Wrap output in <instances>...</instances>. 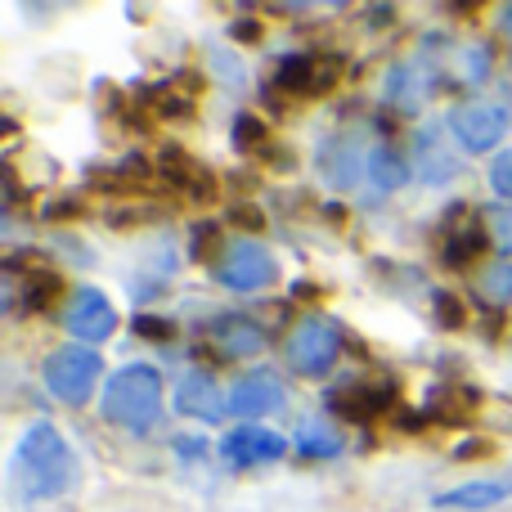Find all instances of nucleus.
I'll return each mask as SVG.
<instances>
[{
	"mask_svg": "<svg viewBox=\"0 0 512 512\" xmlns=\"http://www.w3.org/2000/svg\"><path fill=\"white\" fill-rule=\"evenodd\" d=\"M481 252H486V234H481L472 221H468V225H459V230H450V234H445V243H441L445 265H454V270L472 265Z\"/></svg>",
	"mask_w": 512,
	"mask_h": 512,
	"instance_id": "nucleus-19",
	"label": "nucleus"
},
{
	"mask_svg": "<svg viewBox=\"0 0 512 512\" xmlns=\"http://www.w3.org/2000/svg\"><path fill=\"white\" fill-rule=\"evenodd\" d=\"M212 342L221 346L225 355H256L265 346V333L248 315H221L212 324Z\"/></svg>",
	"mask_w": 512,
	"mask_h": 512,
	"instance_id": "nucleus-15",
	"label": "nucleus"
},
{
	"mask_svg": "<svg viewBox=\"0 0 512 512\" xmlns=\"http://www.w3.org/2000/svg\"><path fill=\"white\" fill-rule=\"evenodd\" d=\"M342 355V333H337L333 319L310 315L292 328L288 337V364L297 373H324L333 369V360Z\"/></svg>",
	"mask_w": 512,
	"mask_h": 512,
	"instance_id": "nucleus-4",
	"label": "nucleus"
},
{
	"mask_svg": "<svg viewBox=\"0 0 512 512\" xmlns=\"http://www.w3.org/2000/svg\"><path fill=\"white\" fill-rule=\"evenodd\" d=\"M162 414V378L153 364H126L104 387V418L126 432H153Z\"/></svg>",
	"mask_w": 512,
	"mask_h": 512,
	"instance_id": "nucleus-2",
	"label": "nucleus"
},
{
	"mask_svg": "<svg viewBox=\"0 0 512 512\" xmlns=\"http://www.w3.org/2000/svg\"><path fill=\"white\" fill-rule=\"evenodd\" d=\"M450 131L468 153H486V149H495V144L504 140L508 113L499 104H459L450 113Z\"/></svg>",
	"mask_w": 512,
	"mask_h": 512,
	"instance_id": "nucleus-7",
	"label": "nucleus"
},
{
	"mask_svg": "<svg viewBox=\"0 0 512 512\" xmlns=\"http://www.w3.org/2000/svg\"><path fill=\"white\" fill-rule=\"evenodd\" d=\"M512 499V481L495 477V481H468V486L459 490H445V495H436V508H495Z\"/></svg>",
	"mask_w": 512,
	"mask_h": 512,
	"instance_id": "nucleus-16",
	"label": "nucleus"
},
{
	"mask_svg": "<svg viewBox=\"0 0 512 512\" xmlns=\"http://www.w3.org/2000/svg\"><path fill=\"white\" fill-rule=\"evenodd\" d=\"M504 32H508V36H512V5H508V9H504Z\"/></svg>",
	"mask_w": 512,
	"mask_h": 512,
	"instance_id": "nucleus-31",
	"label": "nucleus"
},
{
	"mask_svg": "<svg viewBox=\"0 0 512 512\" xmlns=\"http://www.w3.org/2000/svg\"><path fill=\"white\" fill-rule=\"evenodd\" d=\"M342 81V59L337 54H288L274 72V86L288 90L292 99H315Z\"/></svg>",
	"mask_w": 512,
	"mask_h": 512,
	"instance_id": "nucleus-5",
	"label": "nucleus"
},
{
	"mask_svg": "<svg viewBox=\"0 0 512 512\" xmlns=\"http://www.w3.org/2000/svg\"><path fill=\"white\" fill-rule=\"evenodd\" d=\"M99 373H104V360L86 346H63L45 360V387L50 396H59L63 405H86L90 391H95Z\"/></svg>",
	"mask_w": 512,
	"mask_h": 512,
	"instance_id": "nucleus-3",
	"label": "nucleus"
},
{
	"mask_svg": "<svg viewBox=\"0 0 512 512\" xmlns=\"http://www.w3.org/2000/svg\"><path fill=\"white\" fill-rule=\"evenodd\" d=\"M135 333H140V337H153V342H171V337H176V328H171L167 319L140 315V319H135Z\"/></svg>",
	"mask_w": 512,
	"mask_h": 512,
	"instance_id": "nucleus-27",
	"label": "nucleus"
},
{
	"mask_svg": "<svg viewBox=\"0 0 512 512\" xmlns=\"http://www.w3.org/2000/svg\"><path fill=\"white\" fill-rule=\"evenodd\" d=\"M68 333L72 337H81V342H104L108 333L117 328V310H113V301L104 297L99 288H81V292H72V301H68Z\"/></svg>",
	"mask_w": 512,
	"mask_h": 512,
	"instance_id": "nucleus-9",
	"label": "nucleus"
},
{
	"mask_svg": "<svg viewBox=\"0 0 512 512\" xmlns=\"http://www.w3.org/2000/svg\"><path fill=\"white\" fill-rule=\"evenodd\" d=\"M427 99V72L418 63H396L387 72V104H396L400 113H414Z\"/></svg>",
	"mask_w": 512,
	"mask_h": 512,
	"instance_id": "nucleus-17",
	"label": "nucleus"
},
{
	"mask_svg": "<svg viewBox=\"0 0 512 512\" xmlns=\"http://www.w3.org/2000/svg\"><path fill=\"white\" fill-rule=\"evenodd\" d=\"M77 468H72V450L50 423H36L23 432L9 463V481H14L18 499H54L72 486Z\"/></svg>",
	"mask_w": 512,
	"mask_h": 512,
	"instance_id": "nucleus-1",
	"label": "nucleus"
},
{
	"mask_svg": "<svg viewBox=\"0 0 512 512\" xmlns=\"http://www.w3.org/2000/svg\"><path fill=\"white\" fill-rule=\"evenodd\" d=\"M490 185H495L499 198H512V153H499L490 162Z\"/></svg>",
	"mask_w": 512,
	"mask_h": 512,
	"instance_id": "nucleus-26",
	"label": "nucleus"
},
{
	"mask_svg": "<svg viewBox=\"0 0 512 512\" xmlns=\"http://www.w3.org/2000/svg\"><path fill=\"white\" fill-rule=\"evenodd\" d=\"M391 405H396V387H378V382H346L328 396V409L337 418H355V423L382 418Z\"/></svg>",
	"mask_w": 512,
	"mask_h": 512,
	"instance_id": "nucleus-11",
	"label": "nucleus"
},
{
	"mask_svg": "<svg viewBox=\"0 0 512 512\" xmlns=\"http://www.w3.org/2000/svg\"><path fill=\"white\" fill-rule=\"evenodd\" d=\"M369 180L378 189H400L409 180V162L400 158L391 144H378V149H373V158H369Z\"/></svg>",
	"mask_w": 512,
	"mask_h": 512,
	"instance_id": "nucleus-21",
	"label": "nucleus"
},
{
	"mask_svg": "<svg viewBox=\"0 0 512 512\" xmlns=\"http://www.w3.org/2000/svg\"><path fill=\"white\" fill-rule=\"evenodd\" d=\"M283 454H288V441L265 432V427H239V432H230L221 441V459L234 463V468H243V463H270V459H283Z\"/></svg>",
	"mask_w": 512,
	"mask_h": 512,
	"instance_id": "nucleus-12",
	"label": "nucleus"
},
{
	"mask_svg": "<svg viewBox=\"0 0 512 512\" xmlns=\"http://www.w3.org/2000/svg\"><path fill=\"white\" fill-rule=\"evenodd\" d=\"M234 149H239V153H256V158H279V162H288V167H292V153H274L270 131H265L252 113H243L239 122H234Z\"/></svg>",
	"mask_w": 512,
	"mask_h": 512,
	"instance_id": "nucleus-20",
	"label": "nucleus"
},
{
	"mask_svg": "<svg viewBox=\"0 0 512 512\" xmlns=\"http://www.w3.org/2000/svg\"><path fill=\"white\" fill-rule=\"evenodd\" d=\"M436 310H441V324L445 328H459L463 319H468V315H463V306H459V297H450V292H436Z\"/></svg>",
	"mask_w": 512,
	"mask_h": 512,
	"instance_id": "nucleus-28",
	"label": "nucleus"
},
{
	"mask_svg": "<svg viewBox=\"0 0 512 512\" xmlns=\"http://www.w3.org/2000/svg\"><path fill=\"white\" fill-rule=\"evenodd\" d=\"M59 292H63V279L54 270H32V274H27V310L50 306Z\"/></svg>",
	"mask_w": 512,
	"mask_h": 512,
	"instance_id": "nucleus-24",
	"label": "nucleus"
},
{
	"mask_svg": "<svg viewBox=\"0 0 512 512\" xmlns=\"http://www.w3.org/2000/svg\"><path fill=\"white\" fill-rule=\"evenodd\" d=\"M369 158L373 149H364V135L360 131H342L337 140H328L324 149H319V171H324L328 185L346 189L360 180V171L369 176Z\"/></svg>",
	"mask_w": 512,
	"mask_h": 512,
	"instance_id": "nucleus-8",
	"label": "nucleus"
},
{
	"mask_svg": "<svg viewBox=\"0 0 512 512\" xmlns=\"http://www.w3.org/2000/svg\"><path fill=\"white\" fill-rule=\"evenodd\" d=\"M176 405H180V414H189V418H221L225 400H221V387H216L212 373L189 369L185 378L176 382Z\"/></svg>",
	"mask_w": 512,
	"mask_h": 512,
	"instance_id": "nucleus-14",
	"label": "nucleus"
},
{
	"mask_svg": "<svg viewBox=\"0 0 512 512\" xmlns=\"http://www.w3.org/2000/svg\"><path fill=\"white\" fill-rule=\"evenodd\" d=\"M495 243L504 252H512V212H499L495 216Z\"/></svg>",
	"mask_w": 512,
	"mask_h": 512,
	"instance_id": "nucleus-29",
	"label": "nucleus"
},
{
	"mask_svg": "<svg viewBox=\"0 0 512 512\" xmlns=\"http://www.w3.org/2000/svg\"><path fill=\"white\" fill-rule=\"evenodd\" d=\"M234 221H239V225H252V230H261V212H248V207H234Z\"/></svg>",
	"mask_w": 512,
	"mask_h": 512,
	"instance_id": "nucleus-30",
	"label": "nucleus"
},
{
	"mask_svg": "<svg viewBox=\"0 0 512 512\" xmlns=\"http://www.w3.org/2000/svg\"><path fill=\"white\" fill-rule=\"evenodd\" d=\"M158 176L167 180L176 194H185L189 203H212V198H216V176L207 167H198L185 149H162Z\"/></svg>",
	"mask_w": 512,
	"mask_h": 512,
	"instance_id": "nucleus-10",
	"label": "nucleus"
},
{
	"mask_svg": "<svg viewBox=\"0 0 512 512\" xmlns=\"http://www.w3.org/2000/svg\"><path fill=\"white\" fill-rule=\"evenodd\" d=\"M274 274H279V261L256 239H239L216 261V279L230 292H256V288H265V283H274Z\"/></svg>",
	"mask_w": 512,
	"mask_h": 512,
	"instance_id": "nucleus-6",
	"label": "nucleus"
},
{
	"mask_svg": "<svg viewBox=\"0 0 512 512\" xmlns=\"http://www.w3.org/2000/svg\"><path fill=\"white\" fill-rule=\"evenodd\" d=\"M418 176L432 180V185L459 176V158L441 149V135H418Z\"/></svg>",
	"mask_w": 512,
	"mask_h": 512,
	"instance_id": "nucleus-18",
	"label": "nucleus"
},
{
	"mask_svg": "<svg viewBox=\"0 0 512 512\" xmlns=\"http://www.w3.org/2000/svg\"><path fill=\"white\" fill-rule=\"evenodd\" d=\"M279 405H283V382L274 378L270 369L248 373V378L234 387V396H230V409L239 418H261V414H270V409H279Z\"/></svg>",
	"mask_w": 512,
	"mask_h": 512,
	"instance_id": "nucleus-13",
	"label": "nucleus"
},
{
	"mask_svg": "<svg viewBox=\"0 0 512 512\" xmlns=\"http://www.w3.org/2000/svg\"><path fill=\"white\" fill-rule=\"evenodd\" d=\"M472 409H477V391L472 387H450L432 400V418H441V423H468Z\"/></svg>",
	"mask_w": 512,
	"mask_h": 512,
	"instance_id": "nucleus-22",
	"label": "nucleus"
},
{
	"mask_svg": "<svg viewBox=\"0 0 512 512\" xmlns=\"http://www.w3.org/2000/svg\"><path fill=\"white\" fill-rule=\"evenodd\" d=\"M297 450L310 454V459H328V454L342 450V441H337V432H328V427L315 418V423H306L297 432Z\"/></svg>",
	"mask_w": 512,
	"mask_h": 512,
	"instance_id": "nucleus-23",
	"label": "nucleus"
},
{
	"mask_svg": "<svg viewBox=\"0 0 512 512\" xmlns=\"http://www.w3.org/2000/svg\"><path fill=\"white\" fill-rule=\"evenodd\" d=\"M481 288H486L490 301H512V265H495V270H486Z\"/></svg>",
	"mask_w": 512,
	"mask_h": 512,
	"instance_id": "nucleus-25",
	"label": "nucleus"
}]
</instances>
